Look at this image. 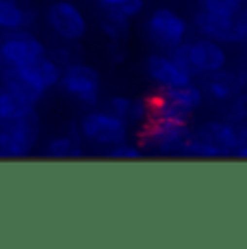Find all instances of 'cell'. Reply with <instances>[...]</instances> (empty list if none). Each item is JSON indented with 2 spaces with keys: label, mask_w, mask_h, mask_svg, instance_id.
I'll use <instances>...</instances> for the list:
<instances>
[{
  "label": "cell",
  "mask_w": 247,
  "mask_h": 249,
  "mask_svg": "<svg viewBox=\"0 0 247 249\" xmlns=\"http://www.w3.org/2000/svg\"><path fill=\"white\" fill-rule=\"evenodd\" d=\"M174 59L182 65L191 76H206L212 71H219L228 65V50L221 41L215 39H187L176 50H172Z\"/></svg>",
  "instance_id": "1"
},
{
  "label": "cell",
  "mask_w": 247,
  "mask_h": 249,
  "mask_svg": "<svg viewBox=\"0 0 247 249\" xmlns=\"http://www.w3.org/2000/svg\"><path fill=\"white\" fill-rule=\"evenodd\" d=\"M143 141L150 150L159 154H176L182 152V145L189 137V122H178V119H165L152 115L143 124Z\"/></svg>",
  "instance_id": "7"
},
{
  "label": "cell",
  "mask_w": 247,
  "mask_h": 249,
  "mask_svg": "<svg viewBox=\"0 0 247 249\" xmlns=\"http://www.w3.org/2000/svg\"><path fill=\"white\" fill-rule=\"evenodd\" d=\"M46 26L63 44H78L89 31V22L72 0H56L46 9Z\"/></svg>",
  "instance_id": "5"
},
{
  "label": "cell",
  "mask_w": 247,
  "mask_h": 249,
  "mask_svg": "<svg viewBox=\"0 0 247 249\" xmlns=\"http://www.w3.org/2000/svg\"><path fill=\"white\" fill-rule=\"evenodd\" d=\"M96 2H98L102 9H117V7H122L126 0H96Z\"/></svg>",
  "instance_id": "26"
},
{
  "label": "cell",
  "mask_w": 247,
  "mask_h": 249,
  "mask_svg": "<svg viewBox=\"0 0 247 249\" xmlns=\"http://www.w3.org/2000/svg\"><path fill=\"white\" fill-rule=\"evenodd\" d=\"M160 98L169 100V102L176 104V107H180L182 111L193 115L204 104V91H202V85H195L191 80V83L178 85V87L160 89Z\"/></svg>",
  "instance_id": "16"
},
{
  "label": "cell",
  "mask_w": 247,
  "mask_h": 249,
  "mask_svg": "<svg viewBox=\"0 0 247 249\" xmlns=\"http://www.w3.org/2000/svg\"><path fill=\"white\" fill-rule=\"evenodd\" d=\"M100 31L111 44H124L130 37V18H126L117 9H104L100 18Z\"/></svg>",
  "instance_id": "18"
},
{
  "label": "cell",
  "mask_w": 247,
  "mask_h": 249,
  "mask_svg": "<svg viewBox=\"0 0 247 249\" xmlns=\"http://www.w3.org/2000/svg\"><path fill=\"white\" fill-rule=\"evenodd\" d=\"M2 71H4V63H2V59H0V76H2Z\"/></svg>",
  "instance_id": "29"
},
{
  "label": "cell",
  "mask_w": 247,
  "mask_h": 249,
  "mask_svg": "<svg viewBox=\"0 0 247 249\" xmlns=\"http://www.w3.org/2000/svg\"><path fill=\"white\" fill-rule=\"evenodd\" d=\"M223 119L234 124H247V89L223 104Z\"/></svg>",
  "instance_id": "21"
},
{
  "label": "cell",
  "mask_w": 247,
  "mask_h": 249,
  "mask_svg": "<svg viewBox=\"0 0 247 249\" xmlns=\"http://www.w3.org/2000/svg\"><path fill=\"white\" fill-rule=\"evenodd\" d=\"M117 11L124 13L126 18H130V20H135L145 11V0H126L122 7H117Z\"/></svg>",
  "instance_id": "24"
},
{
  "label": "cell",
  "mask_w": 247,
  "mask_h": 249,
  "mask_svg": "<svg viewBox=\"0 0 247 249\" xmlns=\"http://www.w3.org/2000/svg\"><path fill=\"white\" fill-rule=\"evenodd\" d=\"M33 108H35L33 104L24 102L13 91H9L4 85H0V124L16 122V119L24 117L26 113H31Z\"/></svg>",
  "instance_id": "19"
},
{
  "label": "cell",
  "mask_w": 247,
  "mask_h": 249,
  "mask_svg": "<svg viewBox=\"0 0 247 249\" xmlns=\"http://www.w3.org/2000/svg\"><path fill=\"white\" fill-rule=\"evenodd\" d=\"M39 137L41 122L35 108L16 122L0 124V159H24L37 147Z\"/></svg>",
  "instance_id": "3"
},
{
  "label": "cell",
  "mask_w": 247,
  "mask_h": 249,
  "mask_svg": "<svg viewBox=\"0 0 247 249\" xmlns=\"http://www.w3.org/2000/svg\"><path fill=\"white\" fill-rule=\"evenodd\" d=\"M145 74L154 85L160 89L165 87H178V85L191 83L193 76L189 74L178 61L174 59L172 52H154L145 59Z\"/></svg>",
  "instance_id": "11"
},
{
  "label": "cell",
  "mask_w": 247,
  "mask_h": 249,
  "mask_svg": "<svg viewBox=\"0 0 247 249\" xmlns=\"http://www.w3.org/2000/svg\"><path fill=\"white\" fill-rule=\"evenodd\" d=\"M0 85H4L9 91L22 98L24 102L35 107L46 93V87L41 85L39 76L35 71V63L24 65V68H4L0 76Z\"/></svg>",
  "instance_id": "12"
},
{
  "label": "cell",
  "mask_w": 247,
  "mask_h": 249,
  "mask_svg": "<svg viewBox=\"0 0 247 249\" xmlns=\"http://www.w3.org/2000/svg\"><path fill=\"white\" fill-rule=\"evenodd\" d=\"M197 132L204 139L212 143L223 154V159L234 156V152L247 141V126L245 124H234L228 119H212L197 128Z\"/></svg>",
  "instance_id": "9"
},
{
  "label": "cell",
  "mask_w": 247,
  "mask_h": 249,
  "mask_svg": "<svg viewBox=\"0 0 247 249\" xmlns=\"http://www.w3.org/2000/svg\"><path fill=\"white\" fill-rule=\"evenodd\" d=\"M247 89V76L241 70H228V65L219 71L204 76L202 91L204 100H211L215 104H226L230 98Z\"/></svg>",
  "instance_id": "10"
},
{
  "label": "cell",
  "mask_w": 247,
  "mask_h": 249,
  "mask_svg": "<svg viewBox=\"0 0 247 249\" xmlns=\"http://www.w3.org/2000/svg\"><path fill=\"white\" fill-rule=\"evenodd\" d=\"M48 54V48L37 35L31 31H13L7 33L4 39L0 41V59L4 68H24L33 65Z\"/></svg>",
  "instance_id": "8"
},
{
  "label": "cell",
  "mask_w": 247,
  "mask_h": 249,
  "mask_svg": "<svg viewBox=\"0 0 247 249\" xmlns=\"http://www.w3.org/2000/svg\"><path fill=\"white\" fill-rule=\"evenodd\" d=\"M197 9L217 13V16L234 18L243 9V2L241 0H197Z\"/></svg>",
  "instance_id": "22"
},
{
  "label": "cell",
  "mask_w": 247,
  "mask_h": 249,
  "mask_svg": "<svg viewBox=\"0 0 247 249\" xmlns=\"http://www.w3.org/2000/svg\"><path fill=\"white\" fill-rule=\"evenodd\" d=\"M234 31H236V41L247 44V4L234 16Z\"/></svg>",
  "instance_id": "25"
},
{
  "label": "cell",
  "mask_w": 247,
  "mask_h": 249,
  "mask_svg": "<svg viewBox=\"0 0 247 249\" xmlns=\"http://www.w3.org/2000/svg\"><path fill=\"white\" fill-rule=\"evenodd\" d=\"M44 154L50 159H80L83 156V137L78 130H72L68 135H56L50 141H46Z\"/></svg>",
  "instance_id": "17"
},
{
  "label": "cell",
  "mask_w": 247,
  "mask_h": 249,
  "mask_svg": "<svg viewBox=\"0 0 247 249\" xmlns=\"http://www.w3.org/2000/svg\"><path fill=\"white\" fill-rule=\"evenodd\" d=\"M61 91L68 98L76 100L78 104L85 107H96L100 102V89H102V80L96 68L87 63H72L63 68V76L59 83Z\"/></svg>",
  "instance_id": "6"
},
{
  "label": "cell",
  "mask_w": 247,
  "mask_h": 249,
  "mask_svg": "<svg viewBox=\"0 0 247 249\" xmlns=\"http://www.w3.org/2000/svg\"><path fill=\"white\" fill-rule=\"evenodd\" d=\"M106 111L117 115L128 126H143L152 117V102L143 98H130V95H113L106 102Z\"/></svg>",
  "instance_id": "14"
},
{
  "label": "cell",
  "mask_w": 247,
  "mask_h": 249,
  "mask_svg": "<svg viewBox=\"0 0 247 249\" xmlns=\"http://www.w3.org/2000/svg\"><path fill=\"white\" fill-rule=\"evenodd\" d=\"M191 24L172 7H156L145 20V35L152 46L163 52H172L189 39Z\"/></svg>",
  "instance_id": "2"
},
{
  "label": "cell",
  "mask_w": 247,
  "mask_h": 249,
  "mask_svg": "<svg viewBox=\"0 0 247 249\" xmlns=\"http://www.w3.org/2000/svg\"><path fill=\"white\" fill-rule=\"evenodd\" d=\"M78 132L83 141L98 147H113L130 139V126L111 111H89L78 122Z\"/></svg>",
  "instance_id": "4"
},
{
  "label": "cell",
  "mask_w": 247,
  "mask_h": 249,
  "mask_svg": "<svg viewBox=\"0 0 247 249\" xmlns=\"http://www.w3.org/2000/svg\"><path fill=\"white\" fill-rule=\"evenodd\" d=\"M241 2H243V7H245V4H247V0H241Z\"/></svg>",
  "instance_id": "30"
},
{
  "label": "cell",
  "mask_w": 247,
  "mask_h": 249,
  "mask_svg": "<svg viewBox=\"0 0 247 249\" xmlns=\"http://www.w3.org/2000/svg\"><path fill=\"white\" fill-rule=\"evenodd\" d=\"M35 71H37V76H39L41 85L46 87V91L52 89V87H59L61 76H63V68H61V65L56 63L50 54L41 56V59L37 61V63H35Z\"/></svg>",
  "instance_id": "20"
},
{
  "label": "cell",
  "mask_w": 247,
  "mask_h": 249,
  "mask_svg": "<svg viewBox=\"0 0 247 249\" xmlns=\"http://www.w3.org/2000/svg\"><path fill=\"white\" fill-rule=\"evenodd\" d=\"M245 48H243V52H241V71H243V74L247 76V44H243Z\"/></svg>",
  "instance_id": "27"
},
{
  "label": "cell",
  "mask_w": 247,
  "mask_h": 249,
  "mask_svg": "<svg viewBox=\"0 0 247 249\" xmlns=\"http://www.w3.org/2000/svg\"><path fill=\"white\" fill-rule=\"evenodd\" d=\"M37 20V13L33 9L22 7L18 0H0V31H31L33 22Z\"/></svg>",
  "instance_id": "15"
},
{
  "label": "cell",
  "mask_w": 247,
  "mask_h": 249,
  "mask_svg": "<svg viewBox=\"0 0 247 249\" xmlns=\"http://www.w3.org/2000/svg\"><path fill=\"white\" fill-rule=\"evenodd\" d=\"M234 156H236V159H243V160H247V141L239 147V150L234 152Z\"/></svg>",
  "instance_id": "28"
},
{
  "label": "cell",
  "mask_w": 247,
  "mask_h": 249,
  "mask_svg": "<svg viewBox=\"0 0 247 249\" xmlns=\"http://www.w3.org/2000/svg\"><path fill=\"white\" fill-rule=\"evenodd\" d=\"M191 24H193V31L199 33V37L221 41V44H234V41H236L234 18L217 16V13L197 9L195 16H193V20H191Z\"/></svg>",
  "instance_id": "13"
},
{
  "label": "cell",
  "mask_w": 247,
  "mask_h": 249,
  "mask_svg": "<svg viewBox=\"0 0 247 249\" xmlns=\"http://www.w3.org/2000/svg\"><path fill=\"white\" fill-rule=\"evenodd\" d=\"M145 152L141 150L137 143H132L130 139L128 141H122L117 143V145L108 147V156L115 160H137V159H143Z\"/></svg>",
  "instance_id": "23"
}]
</instances>
